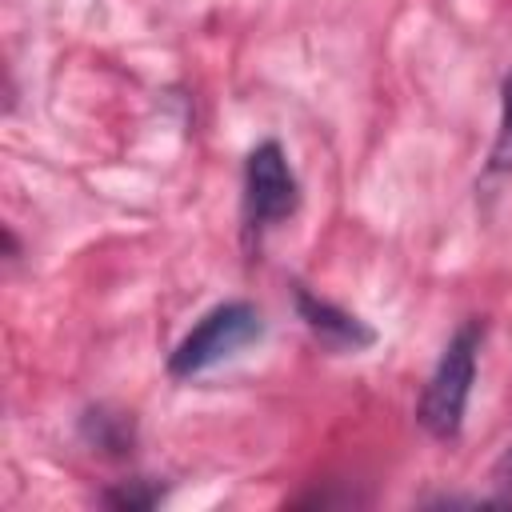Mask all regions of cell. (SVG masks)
Instances as JSON below:
<instances>
[{"instance_id":"obj_4","label":"cell","mask_w":512,"mask_h":512,"mask_svg":"<svg viewBox=\"0 0 512 512\" xmlns=\"http://www.w3.org/2000/svg\"><path fill=\"white\" fill-rule=\"evenodd\" d=\"M296 312H300L304 328L320 344H328L332 352H364V348L376 344V332L360 316L336 308L332 300H324V296H316L308 288H296Z\"/></svg>"},{"instance_id":"obj_7","label":"cell","mask_w":512,"mask_h":512,"mask_svg":"<svg viewBox=\"0 0 512 512\" xmlns=\"http://www.w3.org/2000/svg\"><path fill=\"white\" fill-rule=\"evenodd\" d=\"M160 496H164V488L152 484V480H124L120 488L104 492V504H112V508H152V504H160Z\"/></svg>"},{"instance_id":"obj_5","label":"cell","mask_w":512,"mask_h":512,"mask_svg":"<svg viewBox=\"0 0 512 512\" xmlns=\"http://www.w3.org/2000/svg\"><path fill=\"white\" fill-rule=\"evenodd\" d=\"M484 176L488 180H504L512 176V68L500 84V128H496V140L488 148V164H484Z\"/></svg>"},{"instance_id":"obj_1","label":"cell","mask_w":512,"mask_h":512,"mask_svg":"<svg viewBox=\"0 0 512 512\" xmlns=\"http://www.w3.org/2000/svg\"><path fill=\"white\" fill-rule=\"evenodd\" d=\"M480 348H484V320L472 316L448 336L436 368L428 372V384L416 400V420L432 440H456L460 436L468 396H472V384H476Z\"/></svg>"},{"instance_id":"obj_8","label":"cell","mask_w":512,"mask_h":512,"mask_svg":"<svg viewBox=\"0 0 512 512\" xmlns=\"http://www.w3.org/2000/svg\"><path fill=\"white\" fill-rule=\"evenodd\" d=\"M492 484H496V500H500V504H512V444H508L504 456L496 460V468H492Z\"/></svg>"},{"instance_id":"obj_6","label":"cell","mask_w":512,"mask_h":512,"mask_svg":"<svg viewBox=\"0 0 512 512\" xmlns=\"http://www.w3.org/2000/svg\"><path fill=\"white\" fill-rule=\"evenodd\" d=\"M88 424H96V432H88V440L100 448V452H112V456H120L128 444H132V436H128V424L120 420V416H104V412H88L84 416Z\"/></svg>"},{"instance_id":"obj_2","label":"cell","mask_w":512,"mask_h":512,"mask_svg":"<svg viewBox=\"0 0 512 512\" xmlns=\"http://www.w3.org/2000/svg\"><path fill=\"white\" fill-rule=\"evenodd\" d=\"M264 336V316L256 304L248 300H224L216 308H208L188 332L184 340L172 348L168 356V376L176 380H192L224 360H232L236 352H244L248 344H256Z\"/></svg>"},{"instance_id":"obj_3","label":"cell","mask_w":512,"mask_h":512,"mask_svg":"<svg viewBox=\"0 0 512 512\" xmlns=\"http://www.w3.org/2000/svg\"><path fill=\"white\" fill-rule=\"evenodd\" d=\"M300 204V184L276 140H260L244 160V220L252 232L284 224Z\"/></svg>"}]
</instances>
